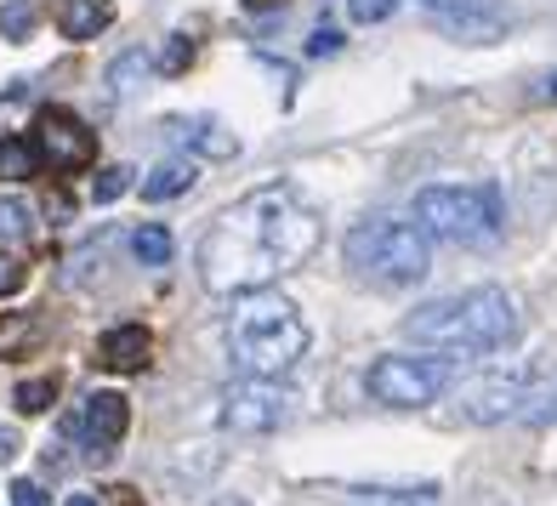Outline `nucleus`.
<instances>
[{"label": "nucleus", "instance_id": "1", "mask_svg": "<svg viewBox=\"0 0 557 506\" xmlns=\"http://www.w3.org/2000/svg\"><path fill=\"white\" fill-rule=\"evenodd\" d=\"M324 222L319 211L301 199L290 183H268L257 194H245L239 206H227L206 239H199V280L216 296H245V291H268L285 273L319 250Z\"/></svg>", "mask_w": 557, "mask_h": 506}, {"label": "nucleus", "instance_id": "2", "mask_svg": "<svg viewBox=\"0 0 557 506\" xmlns=\"http://www.w3.org/2000/svg\"><path fill=\"white\" fill-rule=\"evenodd\" d=\"M404 336L426 353L444 359H484V353H506L523 336V308L512 291L500 285H478L461 296H438L404 319Z\"/></svg>", "mask_w": 557, "mask_h": 506}, {"label": "nucleus", "instance_id": "3", "mask_svg": "<svg viewBox=\"0 0 557 506\" xmlns=\"http://www.w3.org/2000/svg\"><path fill=\"white\" fill-rule=\"evenodd\" d=\"M308 319L278 291H245L227 313V359L239 375H290L308 359Z\"/></svg>", "mask_w": 557, "mask_h": 506}, {"label": "nucleus", "instance_id": "4", "mask_svg": "<svg viewBox=\"0 0 557 506\" xmlns=\"http://www.w3.org/2000/svg\"><path fill=\"white\" fill-rule=\"evenodd\" d=\"M342 262L375 291H410L433 273V239L404 217H364L347 227Z\"/></svg>", "mask_w": 557, "mask_h": 506}, {"label": "nucleus", "instance_id": "5", "mask_svg": "<svg viewBox=\"0 0 557 506\" xmlns=\"http://www.w3.org/2000/svg\"><path fill=\"white\" fill-rule=\"evenodd\" d=\"M426 239L438 245H495L506 234V206L495 183H438L416 194V217H410Z\"/></svg>", "mask_w": 557, "mask_h": 506}, {"label": "nucleus", "instance_id": "6", "mask_svg": "<svg viewBox=\"0 0 557 506\" xmlns=\"http://www.w3.org/2000/svg\"><path fill=\"white\" fill-rule=\"evenodd\" d=\"M455 387V359L444 353H382L370 370H364V393L387 410H426Z\"/></svg>", "mask_w": 557, "mask_h": 506}, {"label": "nucleus", "instance_id": "7", "mask_svg": "<svg viewBox=\"0 0 557 506\" xmlns=\"http://www.w3.org/2000/svg\"><path fill=\"white\" fill-rule=\"evenodd\" d=\"M290 393H285V375H239V382L222 387V410L216 421L227 427V433L239 439H268L278 433V427L290 421Z\"/></svg>", "mask_w": 557, "mask_h": 506}, {"label": "nucleus", "instance_id": "8", "mask_svg": "<svg viewBox=\"0 0 557 506\" xmlns=\"http://www.w3.org/2000/svg\"><path fill=\"white\" fill-rule=\"evenodd\" d=\"M125 427H132V404L125 393H91L81 416H63V439H81L86 461H109L120 449Z\"/></svg>", "mask_w": 557, "mask_h": 506}, {"label": "nucleus", "instance_id": "9", "mask_svg": "<svg viewBox=\"0 0 557 506\" xmlns=\"http://www.w3.org/2000/svg\"><path fill=\"white\" fill-rule=\"evenodd\" d=\"M433 29L455 46H495L512 29V12H500L495 0H449V7H433Z\"/></svg>", "mask_w": 557, "mask_h": 506}, {"label": "nucleus", "instance_id": "10", "mask_svg": "<svg viewBox=\"0 0 557 506\" xmlns=\"http://www.w3.org/2000/svg\"><path fill=\"white\" fill-rule=\"evenodd\" d=\"M35 148H40V160H52L58 171H74V165L91 160L97 137L86 132V120H74L69 109H46L40 125H35Z\"/></svg>", "mask_w": 557, "mask_h": 506}, {"label": "nucleus", "instance_id": "11", "mask_svg": "<svg viewBox=\"0 0 557 506\" xmlns=\"http://www.w3.org/2000/svg\"><path fill=\"white\" fill-rule=\"evenodd\" d=\"M518 398H523V382L518 375H484V382H472L461 393V416L490 427V421H512L518 416Z\"/></svg>", "mask_w": 557, "mask_h": 506}, {"label": "nucleus", "instance_id": "12", "mask_svg": "<svg viewBox=\"0 0 557 506\" xmlns=\"http://www.w3.org/2000/svg\"><path fill=\"white\" fill-rule=\"evenodd\" d=\"M114 23V0H58L63 40H97Z\"/></svg>", "mask_w": 557, "mask_h": 506}, {"label": "nucleus", "instance_id": "13", "mask_svg": "<svg viewBox=\"0 0 557 506\" xmlns=\"http://www.w3.org/2000/svg\"><path fill=\"white\" fill-rule=\"evenodd\" d=\"M194 183H199V165L194 160H160L154 171L143 176V199H148V206H165V199L188 194Z\"/></svg>", "mask_w": 557, "mask_h": 506}, {"label": "nucleus", "instance_id": "14", "mask_svg": "<svg viewBox=\"0 0 557 506\" xmlns=\"http://www.w3.org/2000/svg\"><path fill=\"white\" fill-rule=\"evenodd\" d=\"M148 347H154V342H148L143 324H114V331L103 336V365L109 370H143L148 365Z\"/></svg>", "mask_w": 557, "mask_h": 506}, {"label": "nucleus", "instance_id": "15", "mask_svg": "<svg viewBox=\"0 0 557 506\" xmlns=\"http://www.w3.org/2000/svg\"><path fill=\"white\" fill-rule=\"evenodd\" d=\"M148 74H154V58H148L143 46H132V52H120V58L109 63V91H114V97H132Z\"/></svg>", "mask_w": 557, "mask_h": 506}, {"label": "nucleus", "instance_id": "16", "mask_svg": "<svg viewBox=\"0 0 557 506\" xmlns=\"http://www.w3.org/2000/svg\"><path fill=\"white\" fill-rule=\"evenodd\" d=\"M35 171H40L35 137H7L0 143V176H7V183H23V176H35Z\"/></svg>", "mask_w": 557, "mask_h": 506}, {"label": "nucleus", "instance_id": "17", "mask_svg": "<svg viewBox=\"0 0 557 506\" xmlns=\"http://www.w3.org/2000/svg\"><path fill=\"white\" fill-rule=\"evenodd\" d=\"M23 239H35V206L7 194L0 199V245H23Z\"/></svg>", "mask_w": 557, "mask_h": 506}, {"label": "nucleus", "instance_id": "18", "mask_svg": "<svg viewBox=\"0 0 557 506\" xmlns=\"http://www.w3.org/2000/svg\"><path fill=\"white\" fill-rule=\"evenodd\" d=\"M132 250H137V262H143V268H165L176 245H171V234H165L160 222H143L137 234H132Z\"/></svg>", "mask_w": 557, "mask_h": 506}, {"label": "nucleus", "instance_id": "19", "mask_svg": "<svg viewBox=\"0 0 557 506\" xmlns=\"http://www.w3.org/2000/svg\"><path fill=\"white\" fill-rule=\"evenodd\" d=\"M35 23H40L35 0H7V7H0V35H7V40H29Z\"/></svg>", "mask_w": 557, "mask_h": 506}, {"label": "nucleus", "instance_id": "20", "mask_svg": "<svg viewBox=\"0 0 557 506\" xmlns=\"http://www.w3.org/2000/svg\"><path fill=\"white\" fill-rule=\"evenodd\" d=\"M52 398H58V382L52 375H35V382H17V393H12V404L23 416H46L52 410Z\"/></svg>", "mask_w": 557, "mask_h": 506}, {"label": "nucleus", "instance_id": "21", "mask_svg": "<svg viewBox=\"0 0 557 506\" xmlns=\"http://www.w3.org/2000/svg\"><path fill=\"white\" fill-rule=\"evenodd\" d=\"M125 188H132V171H125V165H109V171H97L91 199H97V206H114V199H120Z\"/></svg>", "mask_w": 557, "mask_h": 506}, {"label": "nucleus", "instance_id": "22", "mask_svg": "<svg viewBox=\"0 0 557 506\" xmlns=\"http://www.w3.org/2000/svg\"><path fill=\"white\" fill-rule=\"evenodd\" d=\"M188 58H194L188 35H171V46L160 52V63H154V69H165V74H183V69H188Z\"/></svg>", "mask_w": 557, "mask_h": 506}, {"label": "nucleus", "instance_id": "23", "mask_svg": "<svg viewBox=\"0 0 557 506\" xmlns=\"http://www.w3.org/2000/svg\"><path fill=\"white\" fill-rule=\"evenodd\" d=\"M387 12H398V0H352V17L359 23H382Z\"/></svg>", "mask_w": 557, "mask_h": 506}, {"label": "nucleus", "instance_id": "24", "mask_svg": "<svg viewBox=\"0 0 557 506\" xmlns=\"http://www.w3.org/2000/svg\"><path fill=\"white\" fill-rule=\"evenodd\" d=\"M12 506H46V490L35 484V478H17V484H12Z\"/></svg>", "mask_w": 557, "mask_h": 506}, {"label": "nucleus", "instance_id": "25", "mask_svg": "<svg viewBox=\"0 0 557 506\" xmlns=\"http://www.w3.org/2000/svg\"><path fill=\"white\" fill-rule=\"evenodd\" d=\"M308 52H313V58H336V52H342V35H336V29H313Z\"/></svg>", "mask_w": 557, "mask_h": 506}, {"label": "nucleus", "instance_id": "26", "mask_svg": "<svg viewBox=\"0 0 557 506\" xmlns=\"http://www.w3.org/2000/svg\"><path fill=\"white\" fill-rule=\"evenodd\" d=\"M17 449H23L17 433H12V427H0V467H12V461H17Z\"/></svg>", "mask_w": 557, "mask_h": 506}, {"label": "nucleus", "instance_id": "27", "mask_svg": "<svg viewBox=\"0 0 557 506\" xmlns=\"http://www.w3.org/2000/svg\"><path fill=\"white\" fill-rule=\"evenodd\" d=\"M17 285H23V268L17 262H0V296H12Z\"/></svg>", "mask_w": 557, "mask_h": 506}, {"label": "nucleus", "instance_id": "28", "mask_svg": "<svg viewBox=\"0 0 557 506\" xmlns=\"http://www.w3.org/2000/svg\"><path fill=\"white\" fill-rule=\"evenodd\" d=\"M352 506H416V501H404V495H359Z\"/></svg>", "mask_w": 557, "mask_h": 506}, {"label": "nucleus", "instance_id": "29", "mask_svg": "<svg viewBox=\"0 0 557 506\" xmlns=\"http://www.w3.org/2000/svg\"><path fill=\"white\" fill-rule=\"evenodd\" d=\"M546 97L557 103V74H552V81H541V91H529V103H546Z\"/></svg>", "mask_w": 557, "mask_h": 506}, {"label": "nucleus", "instance_id": "30", "mask_svg": "<svg viewBox=\"0 0 557 506\" xmlns=\"http://www.w3.org/2000/svg\"><path fill=\"white\" fill-rule=\"evenodd\" d=\"M273 7H285V0H245V12H273Z\"/></svg>", "mask_w": 557, "mask_h": 506}, {"label": "nucleus", "instance_id": "31", "mask_svg": "<svg viewBox=\"0 0 557 506\" xmlns=\"http://www.w3.org/2000/svg\"><path fill=\"white\" fill-rule=\"evenodd\" d=\"M211 506H250V501H245V495H216Z\"/></svg>", "mask_w": 557, "mask_h": 506}, {"label": "nucleus", "instance_id": "32", "mask_svg": "<svg viewBox=\"0 0 557 506\" xmlns=\"http://www.w3.org/2000/svg\"><path fill=\"white\" fill-rule=\"evenodd\" d=\"M63 506H97V495H69Z\"/></svg>", "mask_w": 557, "mask_h": 506}]
</instances>
